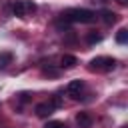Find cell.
I'll use <instances>...</instances> for the list:
<instances>
[{
  "instance_id": "obj_13",
  "label": "cell",
  "mask_w": 128,
  "mask_h": 128,
  "mask_svg": "<svg viewBox=\"0 0 128 128\" xmlns=\"http://www.w3.org/2000/svg\"><path fill=\"white\" fill-rule=\"evenodd\" d=\"M20 100H22V102H28L30 98H28V94H20Z\"/></svg>"
},
{
  "instance_id": "obj_7",
  "label": "cell",
  "mask_w": 128,
  "mask_h": 128,
  "mask_svg": "<svg viewBox=\"0 0 128 128\" xmlns=\"http://www.w3.org/2000/svg\"><path fill=\"white\" fill-rule=\"evenodd\" d=\"M76 64H78V58L72 56V54H64V56L60 58V66H62V68H74Z\"/></svg>"
},
{
  "instance_id": "obj_5",
  "label": "cell",
  "mask_w": 128,
  "mask_h": 128,
  "mask_svg": "<svg viewBox=\"0 0 128 128\" xmlns=\"http://www.w3.org/2000/svg\"><path fill=\"white\" fill-rule=\"evenodd\" d=\"M54 108H56V106H54L52 102H40V104L36 106V114H38L40 118H48V116L54 112Z\"/></svg>"
},
{
  "instance_id": "obj_2",
  "label": "cell",
  "mask_w": 128,
  "mask_h": 128,
  "mask_svg": "<svg viewBox=\"0 0 128 128\" xmlns=\"http://www.w3.org/2000/svg\"><path fill=\"white\" fill-rule=\"evenodd\" d=\"M116 60L110 56H96L94 60H90V70L92 72H110L114 70Z\"/></svg>"
},
{
  "instance_id": "obj_14",
  "label": "cell",
  "mask_w": 128,
  "mask_h": 128,
  "mask_svg": "<svg viewBox=\"0 0 128 128\" xmlns=\"http://www.w3.org/2000/svg\"><path fill=\"white\" fill-rule=\"evenodd\" d=\"M116 2H118L120 6H126V4H128V0H116Z\"/></svg>"
},
{
  "instance_id": "obj_9",
  "label": "cell",
  "mask_w": 128,
  "mask_h": 128,
  "mask_svg": "<svg viewBox=\"0 0 128 128\" xmlns=\"http://www.w3.org/2000/svg\"><path fill=\"white\" fill-rule=\"evenodd\" d=\"M116 42H118V44H126V42H128V30H126V28H120V30H118Z\"/></svg>"
},
{
  "instance_id": "obj_4",
  "label": "cell",
  "mask_w": 128,
  "mask_h": 128,
  "mask_svg": "<svg viewBox=\"0 0 128 128\" xmlns=\"http://www.w3.org/2000/svg\"><path fill=\"white\" fill-rule=\"evenodd\" d=\"M82 90H84V82H82V80H72V82L68 84V88H66L68 96H72V98H80Z\"/></svg>"
},
{
  "instance_id": "obj_1",
  "label": "cell",
  "mask_w": 128,
  "mask_h": 128,
  "mask_svg": "<svg viewBox=\"0 0 128 128\" xmlns=\"http://www.w3.org/2000/svg\"><path fill=\"white\" fill-rule=\"evenodd\" d=\"M62 20H66L68 24H74V22L90 24V22H94V20H96V12L86 10V8H72V10L62 12Z\"/></svg>"
},
{
  "instance_id": "obj_8",
  "label": "cell",
  "mask_w": 128,
  "mask_h": 128,
  "mask_svg": "<svg viewBox=\"0 0 128 128\" xmlns=\"http://www.w3.org/2000/svg\"><path fill=\"white\" fill-rule=\"evenodd\" d=\"M102 20H104L106 24H114V22L118 20V14H114V12H110V10H102Z\"/></svg>"
},
{
  "instance_id": "obj_10",
  "label": "cell",
  "mask_w": 128,
  "mask_h": 128,
  "mask_svg": "<svg viewBox=\"0 0 128 128\" xmlns=\"http://www.w3.org/2000/svg\"><path fill=\"white\" fill-rule=\"evenodd\" d=\"M10 62H12V54L10 52H2L0 54V68H6Z\"/></svg>"
},
{
  "instance_id": "obj_12",
  "label": "cell",
  "mask_w": 128,
  "mask_h": 128,
  "mask_svg": "<svg viewBox=\"0 0 128 128\" xmlns=\"http://www.w3.org/2000/svg\"><path fill=\"white\" fill-rule=\"evenodd\" d=\"M100 40H102L100 34H96V32H90V34H88V42H90V44H96V42H100Z\"/></svg>"
},
{
  "instance_id": "obj_6",
  "label": "cell",
  "mask_w": 128,
  "mask_h": 128,
  "mask_svg": "<svg viewBox=\"0 0 128 128\" xmlns=\"http://www.w3.org/2000/svg\"><path fill=\"white\" fill-rule=\"evenodd\" d=\"M76 124H78V128H92V116L88 112H78L76 114Z\"/></svg>"
},
{
  "instance_id": "obj_11",
  "label": "cell",
  "mask_w": 128,
  "mask_h": 128,
  "mask_svg": "<svg viewBox=\"0 0 128 128\" xmlns=\"http://www.w3.org/2000/svg\"><path fill=\"white\" fill-rule=\"evenodd\" d=\"M44 128H66V124L64 122H58V120H50Z\"/></svg>"
},
{
  "instance_id": "obj_3",
  "label": "cell",
  "mask_w": 128,
  "mask_h": 128,
  "mask_svg": "<svg viewBox=\"0 0 128 128\" xmlns=\"http://www.w3.org/2000/svg\"><path fill=\"white\" fill-rule=\"evenodd\" d=\"M12 12H14V16H18V18H26L28 14H34V12H36V4H34L32 0H18V2H14V6H12Z\"/></svg>"
}]
</instances>
